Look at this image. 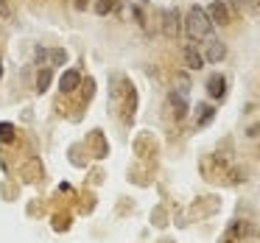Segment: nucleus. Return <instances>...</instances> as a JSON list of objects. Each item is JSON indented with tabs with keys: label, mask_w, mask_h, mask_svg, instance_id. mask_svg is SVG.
I'll use <instances>...</instances> for the list:
<instances>
[{
	"label": "nucleus",
	"mask_w": 260,
	"mask_h": 243,
	"mask_svg": "<svg viewBox=\"0 0 260 243\" xmlns=\"http://www.w3.org/2000/svg\"><path fill=\"white\" fill-rule=\"evenodd\" d=\"M168 103H171V115H174V120H185L187 118V112H190V101H187L185 92L171 90L168 92Z\"/></svg>",
	"instance_id": "nucleus-4"
},
{
	"label": "nucleus",
	"mask_w": 260,
	"mask_h": 243,
	"mask_svg": "<svg viewBox=\"0 0 260 243\" xmlns=\"http://www.w3.org/2000/svg\"><path fill=\"white\" fill-rule=\"evenodd\" d=\"M202 53H204V59H207L210 64H218V62H224V56H226V45L221 40H213V37H210Z\"/></svg>",
	"instance_id": "nucleus-9"
},
{
	"label": "nucleus",
	"mask_w": 260,
	"mask_h": 243,
	"mask_svg": "<svg viewBox=\"0 0 260 243\" xmlns=\"http://www.w3.org/2000/svg\"><path fill=\"white\" fill-rule=\"evenodd\" d=\"M207 14L213 20V25H230L232 23V12H230V3L226 0H213L207 6Z\"/></svg>",
	"instance_id": "nucleus-5"
},
{
	"label": "nucleus",
	"mask_w": 260,
	"mask_h": 243,
	"mask_svg": "<svg viewBox=\"0 0 260 243\" xmlns=\"http://www.w3.org/2000/svg\"><path fill=\"white\" fill-rule=\"evenodd\" d=\"M182 62H185L187 70H202L204 64H207V59H204L202 51H199L196 42H187V45L182 48Z\"/></svg>",
	"instance_id": "nucleus-6"
},
{
	"label": "nucleus",
	"mask_w": 260,
	"mask_h": 243,
	"mask_svg": "<svg viewBox=\"0 0 260 243\" xmlns=\"http://www.w3.org/2000/svg\"><path fill=\"white\" fill-rule=\"evenodd\" d=\"M204 90H207V95L213 98V101H224L226 98V79L221 73H213L204 81Z\"/></svg>",
	"instance_id": "nucleus-7"
},
{
	"label": "nucleus",
	"mask_w": 260,
	"mask_h": 243,
	"mask_svg": "<svg viewBox=\"0 0 260 243\" xmlns=\"http://www.w3.org/2000/svg\"><path fill=\"white\" fill-rule=\"evenodd\" d=\"M185 34L190 37V42L210 40V37H213V20H210L207 9H202V6L187 9V14H185Z\"/></svg>",
	"instance_id": "nucleus-1"
},
{
	"label": "nucleus",
	"mask_w": 260,
	"mask_h": 243,
	"mask_svg": "<svg viewBox=\"0 0 260 243\" xmlns=\"http://www.w3.org/2000/svg\"><path fill=\"white\" fill-rule=\"evenodd\" d=\"M0 79H3V64H0Z\"/></svg>",
	"instance_id": "nucleus-19"
},
{
	"label": "nucleus",
	"mask_w": 260,
	"mask_h": 243,
	"mask_svg": "<svg viewBox=\"0 0 260 243\" xmlns=\"http://www.w3.org/2000/svg\"><path fill=\"white\" fill-rule=\"evenodd\" d=\"M73 6L79 9V12H84V9H87V0H73Z\"/></svg>",
	"instance_id": "nucleus-18"
},
{
	"label": "nucleus",
	"mask_w": 260,
	"mask_h": 243,
	"mask_svg": "<svg viewBox=\"0 0 260 243\" xmlns=\"http://www.w3.org/2000/svg\"><path fill=\"white\" fill-rule=\"evenodd\" d=\"M51 81H53V70L40 67V73H37V92H45L51 87Z\"/></svg>",
	"instance_id": "nucleus-12"
},
{
	"label": "nucleus",
	"mask_w": 260,
	"mask_h": 243,
	"mask_svg": "<svg viewBox=\"0 0 260 243\" xmlns=\"http://www.w3.org/2000/svg\"><path fill=\"white\" fill-rule=\"evenodd\" d=\"M249 137H260V123L249 126Z\"/></svg>",
	"instance_id": "nucleus-17"
},
{
	"label": "nucleus",
	"mask_w": 260,
	"mask_h": 243,
	"mask_svg": "<svg viewBox=\"0 0 260 243\" xmlns=\"http://www.w3.org/2000/svg\"><path fill=\"white\" fill-rule=\"evenodd\" d=\"M118 6H120V0H95L92 12H95L98 17H107V14H109V12H115Z\"/></svg>",
	"instance_id": "nucleus-11"
},
{
	"label": "nucleus",
	"mask_w": 260,
	"mask_h": 243,
	"mask_svg": "<svg viewBox=\"0 0 260 243\" xmlns=\"http://www.w3.org/2000/svg\"><path fill=\"white\" fill-rule=\"evenodd\" d=\"M92 140H95V157L101 159V157H107V151H109V146H107V140H104V131H92Z\"/></svg>",
	"instance_id": "nucleus-13"
},
{
	"label": "nucleus",
	"mask_w": 260,
	"mask_h": 243,
	"mask_svg": "<svg viewBox=\"0 0 260 243\" xmlns=\"http://www.w3.org/2000/svg\"><path fill=\"white\" fill-rule=\"evenodd\" d=\"M162 243H171V240H162Z\"/></svg>",
	"instance_id": "nucleus-20"
},
{
	"label": "nucleus",
	"mask_w": 260,
	"mask_h": 243,
	"mask_svg": "<svg viewBox=\"0 0 260 243\" xmlns=\"http://www.w3.org/2000/svg\"><path fill=\"white\" fill-rule=\"evenodd\" d=\"M215 120V107L213 103H199L196 107V129H204Z\"/></svg>",
	"instance_id": "nucleus-10"
},
{
	"label": "nucleus",
	"mask_w": 260,
	"mask_h": 243,
	"mask_svg": "<svg viewBox=\"0 0 260 243\" xmlns=\"http://www.w3.org/2000/svg\"><path fill=\"white\" fill-rule=\"evenodd\" d=\"M232 3H235V6H254V3H260V0H232Z\"/></svg>",
	"instance_id": "nucleus-16"
},
{
	"label": "nucleus",
	"mask_w": 260,
	"mask_h": 243,
	"mask_svg": "<svg viewBox=\"0 0 260 243\" xmlns=\"http://www.w3.org/2000/svg\"><path fill=\"white\" fill-rule=\"evenodd\" d=\"M159 23H162V34L168 37V40H176V37L185 31V17H182V12L176 6H165L162 12H159Z\"/></svg>",
	"instance_id": "nucleus-2"
},
{
	"label": "nucleus",
	"mask_w": 260,
	"mask_h": 243,
	"mask_svg": "<svg viewBox=\"0 0 260 243\" xmlns=\"http://www.w3.org/2000/svg\"><path fill=\"white\" fill-rule=\"evenodd\" d=\"M68 226H70V215H64V218H62V215H56V218H53V229H56V232L68 229Z\"/></svg>",
	"instance_id": "nucleus-15"
},
{
	"label": "nucleus",
	"mask_w": 260,
	"mask_h": 243,
	"mask_svg": "<svg viewBox=\"0 0 260 243\" xmlns=\"http://www.w3.org/2000/svg\"><path fill=\"white\" fill-rule=\"evenodd\" d=\"M14 134H17V126L9 123V120H3V123H0V140H3V143H12Z\"/></svg>",
	"instance_id": "nucleus-14"
},
{
	"label": "nucleus",
	"mask_w": 260,
	"mask_h": 243,
	"mask_svg": "<svg viewBox=\"0 0 260 243\" xmlns=\"http://www.w3.org/2000/svg\"><path fill=\"white\" fill-rule=\"evenodd\" d=\"M81 81H84V79H81L79 70H73V67L64 70L62 79H59V90H62V95H73V92L81 87Z\"/></svg>",
	"instance_id": "nucleus-8"
},
{
	"label": "nucleus",
	"mask_w": 260,
	"mask_h": 243,
	"mask_svg": "<svg viewBox=\"0 0 260 243\" xmlns=\"http://www.w3.org/2000/svg\"><path fill=\"white\" fill-rule=\"evenodd\" d=\"M37 64L40 67H48V70H53V67H62L64 62H68V51L64 48H37Z\"/></svg>",
	"instance_id": "nucleus-3"
}]
</instances>
